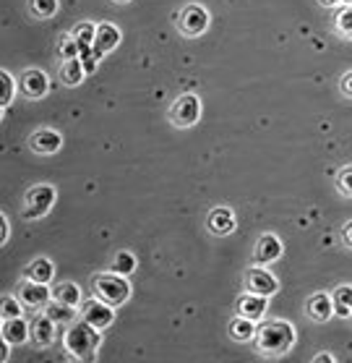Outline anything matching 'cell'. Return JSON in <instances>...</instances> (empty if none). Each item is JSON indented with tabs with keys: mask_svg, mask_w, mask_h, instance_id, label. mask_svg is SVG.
Masks as SVG:
<instances>
[{
	"mask_svg": "<svg viewBox=\"0 0 352 363\" xmlns=\"http://www.w3.org/2000/svg\"><path fill=\"white\" fill-rule=\"evenodd\" d=\"M342 3H344V6H352V0H342Z\"/></svg>",
	"mask_w": 352,
	"mask_h": 363,
	"instance_id": "74e56055",
	"label": "cell"
},
{
	"mask_svg": "<svg viewBox=\"0 0 352 363\" xmlns=\"http://www.w3.org/2000/svg\"><path fill=\"white\" fill-rule=\"evenodd\" d=\"M170 118L172 123L181 125V128H188V125L198 123V118H201V102H198L196 94H183V97L175 99Z\"/></svg>",
	"mask_w": 352,
	"mask_h": 363,
	"instance_id": "5b68a950",
	"label": "cell"
},
{
	"mask_svg": "<svg viewBox=\"0 0 352 363\" xmlns=\"http://www.w3.org/2000/svg\"><path fill=\"white\" fill-rule=\"evenodd\" d=\"M86 68H84V60L81 58H74V60H63V66H60V79L68 84V86H79V84L86 79Z\"/></svg>",
	"mask_w": 352,
	"mask_h": 363,
	"instance_id": "44dd1931",
	"label": "cell"
},
{
	"mask_svg": "<svg viewBox=\"0 0 352 363\" xmlns=\"http://www.w3.org/2000/svg\"><path fill=\"white\" fill-rule=\"evenodd\" d=\"M32 149L37 152V155H45V157H50V155H55L57 149L63 147V136L57 131H52V128H40V131L32 136Z\"/></svg>",
	"mask_w": 352,
	"mask_h": 363,
	"instance_id": "7c38bea8",
	"label": "cell"
},
{
	"mask_svg": "<svg viewBox=\"0 0 352 363\" xmlns=\"http://www.w3.org/2000/svg\"><path fill=\"white\" fill-rule=\"evenodd\" d=\"M0 82H3V94H0V110L6 113L11 105V99L16 94V82H13V76L8 71H0Z\"/></svg>",
	"mask_w": 352,
	"mask_h": 363,
	"instance_id": "4316f807",
	"label": "cell"
},
{
	"mask_svg": "<svg viewBox=\"0 0 352 363\" xmlns=\"http://www.w3.org/2000/svg\"><path fill=\"white\" fill-rule=\"evenodd\" d=\"M295 345V330L287 322H263L256 330V347L263 355H282Z\"/></svg>",
	"mask_w": 352,
	"mask_h": 363,
	"instance_id": "7a4b0ae2",
	"label": "cell"
},
{
	"mask_svg": "<svg viewBox=\"0 0 352 363\" xmlns=\"http://www.w3.org/2000/svg\"><path fill=\"white\" fill-rule=\"evenodd\" d=\"M76 306H68V303H60V301H50L47 306H45V314L52 319V322H63V324H68V322H74L76 319Z\"/></svg>",
	"mask_w": 352,
	"mask_h": 363,
	"instance_id": "d4e9b609",
	"label": "cell"
},
{
	"mask_svg": "<svg viewBox=\"0 0 352 363\" xmlns=\"http://www.w3.org/2000/svg\"><path fill=\"white\" fill-rule=\"evenodd\" d=\"M52 274H55V264H52L50 259H45V256L34 259L32 264L26 267V277H29V280H37V282H45V285H50Z\"/></svg>",
	"mask_w": 352,
	"mask_h": 363,
	"instance_id": "7402d4cb",
	"label": "cell"
},
{
	"mask_svg": "<svg viewBox=\"0 0 352 363\" xmlns=\"http://www.w3.org/2000/svg\"><path fill=\"white\" fill-rule=\"evenodd\" d=\"M334 298V314L342 316V319H350L352 316V285H339V288L331 293Z\"/></svg>",
	"mask_w": 352,
	"mask_h": 363,
	"instance_id": "603a6c76",
	"label": "cell"
},
{
	"mask_svg": "<svg viewBox=\"0 0 352 363\" xmlns=\"http://www.w3.org/2000/svg\"><path fill=\"white\" fill-rule=\"evenodd\" d=\"M115 3H131V0H115Z\"/></svg>",
	"mask_w": 352,
	"mask_h": 363,
	"instance_id": "f35d334b",
	"label": "cell"
},
{
	"mask_svg": "<svg viewBox=\"0 0 352 363\" xmlns=\"http://www.w3.org/2000/svg\"><path fill=\"white\" fill-rule=\"evenodd\" d=\"M110 269H113V272H118V274H125V277H131L133 269H136V256H133L131 251H118Z\"/></svg>",
	"mask_w": 352,
	"mask_h": 363,
	"instance_id": "484cf974",
	"label": "cell"
},
{
	"mask_svg": "<svg viewBox=\"0 0 352 363\" xmlns=\"http://www.w3.org/2000/svg\"><path fill=\"white\" fill-rule=\"evenodd\" d=\"M342 0H321V6H327V9H336Z\"/></svg>",
	"mask_w": 352,
	"mask_h": 363,
	"instance_id": "8d00e7d4",
	"label": "cell"
},
{
	"mask_svg": "<svg viewBox=\"0 0 352 363\" xmlns=\"http://www.w3.org/2000/svg\"><path fill=\"white\" fill-rule=\"evenodd\" d=\"M21 311H24L21 298L3 296V308H0V319H3V322H6V319H16V316H21Z\"/></svg>",
	"mask_w": 352,
	"mask_h": 363,
	"instance_id": "83f0119b",
	"label": "cell"
},
{
	"mask_svg": "<svg viewBox=\"0 0 352 363\" xmlns=\"http://www.w3.org/2000/svg\"><path fill=\"white\" fill-rule=\"evenodd\" d=\"M63 342H66V350L74 355V358H79V361H91L94 353H97L99 342H102V330L91 327L89 322L81 319V322H74L68 327Z\"/></svg>",
	"mask_w": 352,
	"mask_h": 363,
	"instance_id": "6da1fadb",
	"label": "cell"
},
{
	"mask_svg": "<svg viewBox=\"0 0 352 363\" xmlns=\"http://www.w3.org/2000/svg\"><path fill=\"white\" fill-rule=\"evenodd\" d=\"M342 94L344 97H352V71L342 76Z\"/></svg>",
	"mask_w": 352,
	"mask_h": 363,
	"instance_id": "d6a6232c",
	"label": "cell"
},
{
	"mask_svg": "<svg viewBox=\"0 0 352 363\" xmlns=\"http://www.w3.org/2000/svg\"><path fill=\"white\" fill-rule=\"evenodd\" d=\"M55 196L57 194L50 183H40V186L29 189V194H26L24 217H29V220H40V217H45L50 209H52V204H55Z\"/></svg>",
	"mask_w": 352,
	"mask_h": 363,
	"instance_id": "277c9868",
	"label": "cell"
},
{
	"mask_svg": "<svg viewBox=\"0 0 352 363\" xmlns=\"http://www.w3.org/2000/svg\"><path fill=\"white\" fill-rule=\"evenodd\" d=\"M246 288L251 293H261V296H274L279 290V280L266 269L263 264L251 267L246 272Z\"/></svg>",
	"mask_w": 352,
	"mask_h": 363,
	"instance_id": "ba28073f",
	"label": "cell"
},
{
	"mask_svg": "<svg viewBox=\"0 0 352 363\" xmlns=\"http://www.w3.org/2000/svg\"><path fill=\"white\" fill-rule=\"evenodd\" d=\"M74 58H81V48H79L76 37H66L63 45H60V60H74Z\"/></svg>",
	"mask_w": 352,
	"mask_h": 363,
	"instance_id": "4dcf8cb0",
	"label": "cell"
},
{
	"mask_svg": "<svg viewBox=\"0 0 352 363\" xmlns=\"http://www.w3.org/2000/svg\"><path fill=\"white\" fill-rule=\"evenodd\" d=\"M32 340H34V345H40V347H47L52 345V340H55V322L50 319L47 314H42L37 316V319H32Z\"/></svg>",
	"mask_w": 352,
	"mask_h": 363,
	"instance_id": "ac0fdd59",
	"label": "cell"
},
{
	"mask_svg": "<svg viewBox=\"0 0 352 363\" xmlns=\"http://www.w3.org/2000/svg\"><path fill=\"white\" fill-rule=\"evenodd\" d=\"M282 256V240L274 233H263L259 243H256V262L259 264H271Z\"/></svg>",
	"mask_w": 352,
	"mask_h": 363,
	"instance_id": "5bb4252c",
	"label": "cell"
},
{
	"mask_svg": "<svg viewBox=\"0 0 352 363\" xmlns=\"http://www.w3.org/2000/svg\"><path fill=\"white\" fill-rule=\"evenodd\" d=\"M313 361H316V363H327V361L334 363V355H331V353H319L316 358H313Z\"/></svg>",
	"mask_w": 352,
	"mask_h": 363,
	"instance_id": "d590c367",
	"label": "cell"
},
{
	"mask_svg": "<svg viewBox=\"0 0 352 363\" xmlns=\"http://www.w3.org/2000/svg\"><path fill=\"white\" fill-rule=\"evenodd\" d=\"M305 311H308L313 322H329L334 316V298L327 296V293H316V296H311Z\"/></svg>",
	"mask_w": 352,
	"mask_h": 363,
	"instance_id": "e0dca14e",
	"label": "cell"
},
{
	"mask_svg": "<svg viewBox=\"0 0 352 363\" xmlns=\"http://www.w3.org/2000/svg\"><path fill=\"white\" fill-rule=\"evenodd\" d=\"M342 240H344V246L352 248V220L342 228Z\"/></svg>",
	"mask_w": 352,
	"mask_h": 363,
	"instance_id": "e575fe53",
	"label": "cell"
},
{
	"mask_svg": "<svg viewBox=\"0 0 352 363\" xmlns=\"http://www.w3.org/2000/svg\"><path fill=\"white\" fill-rule=\"evenodd\" d=\"M269 296H261V293H251L248 290L246 296L238 298V314L248 316V319H254V322H259V319H263V314H266V301Z\"/></svg>",
	"mask_w": 352,
	"mask_h": 363,
	"instance_id": "4fadbf2b",
	"label": "cell"
},
{
	"mask_svg": "<svg viewBox=\"0 0 352 363\" xmlns=\"http://www.w3.org/2000/svg\"><path fill=\"white\" fill-rule=\"evenodd\" d=\"M76 42H79V48H81V55L91 52L94 50V40H97V24H91V21H81V24L76 26L74 32Z\"/></svg>",
	"mask_w": 352,
	"mask_h": 363,
	"instance_id": "cb8c5ba5",
	"label": "cell"
},
{
	"mask_svg": "<svg viewBox=\"0 0 352 363\" xmlns=\"http://www.w3.org/2000/svg\"><path fill=\"white\" fill-rule=\"evenodd\" d=\"M120 45V29L115 24H110V21H105V24H97V40H94V52H97L99 58L102 55H107L110 50H115Z\"/></svg>",
	"mask_w": 352,
	"mask_h": 363,
	"instance_id": "2e32d148",
	"label": "cell"
},
{
	"mask_svg": "<svg viewBox=\"0 0 352 363\" xmlns=\"http://www.w3.org/2000/svg\"><path fill=\"white\" fill-rule=\"evenodd\" d=\"M57 11V0H32V13L40 18H50Z\"/></svg>",
	"mask_w": 352,
	"mask_h": 363,
	"instance_id": "f546056e",
	"label": "cell"
},
{
	"mask_svg": "<svg viewBox=\"0 0 352 363\" xmlns=\"http://www.w3.org/2000/svg\"><path fill=\"white\" fill-rule=\"evenodd\" d=\"M336 186L342 191L344 196H352V165H344L336 175Z\"/></svg>",
	"mask_w": 352,
	"mask_h": 363,
	"instance_id": "1f68e13d",
	"label": "cell"
},
{
	"mask_svg": "<svg viewBox=\"0 0 352 363\" xmlns=\"http://www.w3.org/2000/svg\"><path fill=\"white\" fill-rule=\"evenodd\" d=\"M0 223H3V235H0V243H3V246H6V243H8V235H11V225H8V217L3 215V217H0Z\"/></svg>",
	"mask_w": 352,
	"mask_h": 363,
	"instance_id": "836d02e7",
	"label": "cell"
},
{
	"mask_svg": "<svg viewBox=\"0 0 352 363\" xmlns=\"http://www.w3.org/2000/svg\"><path fill=\"white\" fill-rule=\"evenodd\" d=\"M21 91H24L29 99H40L47 94L50 89V79L45 71H40V68H29V71H24L21 74Z\"/></svg>",
	"mask_w": 352,
	"mask_h": 363,
	"instance_id": "30bf717a",
	"label": "cell"
},
{
	"mask_svg": "<svg viewBox=\"0 0 352 363\" xmlns=\"http://www.w3.org/2000/svg\"><path fill=\"white\" fill-rule=\"evenodd\" d=\"M334 26L342 37H352V6H344V9L336 11Z\"/></svg>",
	"mask_w": 352,
	"mask_h": 363,
	"instance_id": "f1b7e54d",
	"label": "cell"
},
{
	"mask_svg": "<svg viewBox=\"0 0 352 363\" xmlns=\"http://www.w3.org/2000/svg\"><path fill=\"white\" fill-rule=\"evenodd\" d=\"M178 24H181V32L186 37H198V34H204L209 29V13L206 9H201L198 3H191L186 9L181 11V16H178Z\"/></svg>",
	"mask_w": 352,
	"mask_h": 363,
	"instance_id": "52a82bcc",
	"label": "cell"
},
{
	"mask_svg": "<svg viewBox=\"0 0 352 363\" xmlns=\"http://www.w3.org/2000/svg\"><path fill=\"white\" fill-rule=\"evenodd\" d=\"M52 298L60 301V303L76 306V308H81V303H84L81 288H79L76 282H60V285H55V288H52Z\"/></svg>",
	"mask_w": 352,
	"mask_h": 363,
	"instance_id": "d6986e66",
	"label": "cell"
},
{
	"mask_svg": "<svg viewBox=\"0 0 352 363\" xmlns=\"http://www.w3.org/2000/svg\"><path fill=\"white\" fill-rule=\"evenodd\" d=\"M206 225L217 235H229V233L235 230V212L229 206H214L209 217H206Z\"/></svg>",
	"mask_w": 352,
	"mask_h": 363,
	"instance_id": "8fae6325",
	"label": "cell"
},
{
	"mask_svg": "<svg viewBox=\"0 0 352 363\" xmlns=\"http://www.w3.org/2000/svg\"><path fill=\"white\" fill-rule=\"evenodd\" d=\"M94 296L102 298L110 306H123L131 298V282L125 274L118 272H102L94 277Z\"/></svg>",
	"mask_w": 352,
	"mask_h": 363,
	"instance_id": "3957f363",
	"label": "cell"
},
{
	"mask_svg": "<svg viewBox=\"0 0 352 363\" xmlns=\"http://www.w3.org/2000/svg\"><path fill=\"white\" fill-rule=\"evenodd\" d=\"M18 298H21V303L26 308H42V306H47L52 301V290L50 285L45 282H37V280H26L21 282V288H18Z\"/></svg>",
	"mask_w": 352,
	"mask_h": 363,
	"instance_id": "9c48e42d",
	"label": "cell"
},
{
	"mask_svg": "<svg viewBox=\"0 0 352 363\" xmlns=\"http://www.w3.org/2000/svg\"><path fill=\"white\" fill-rule=\"evenodd\" d=\"M229 337L235 340V342H248V340L256 337V322L254 319H248V316H235L232 322H229Z\"/></svg>",
	"mask_w": 352,
	"mask_h": 363,
	"instance_id": "ffe728a7",
	"label": "cell"
},
{
	"mask_svg": "<svg viewBox=\"0 0 352 363\" xmlns=\"http://www.w3.org/2000/svg\"><path fill=\"white\" fill-rule=\"evenodd\" d=\"M81 319L84 322H89L91 327H97V330H107V327L115 322V306L105 303L102 298L84 301L81 303Z\"/></svg>",
	"mask_w": 352,
	"mask_h": 363,
	"instance_id": "8992f818",
	"label": "cell"
},
{
	"mask_svg": "<svg viewBox=\"0 0 352 363\" xmlns=\"http://www.w3.org/2000/svg\"><path fill=\"white\" fill-rule=\"evenodd\" d=\"M0 337L8 340L11 345H21V342H26V337H32V324L24 322L21 316L6 319V322L0 324Z\"/></svg>",
	"mask_w": 352,
	"mask_h": 363,
	"instance_id": "9a60e30c",
	"label": "cell"
}]
</instances>
